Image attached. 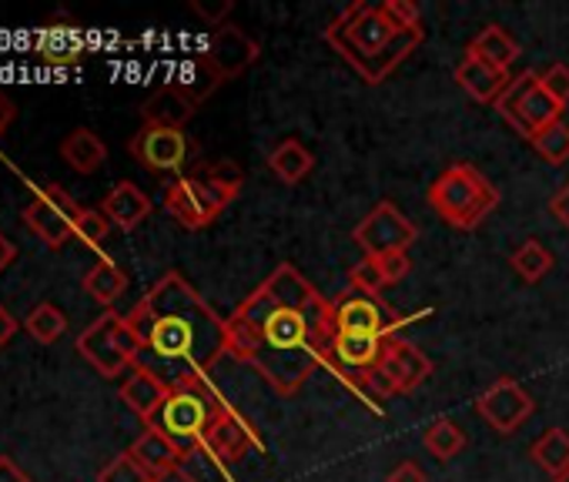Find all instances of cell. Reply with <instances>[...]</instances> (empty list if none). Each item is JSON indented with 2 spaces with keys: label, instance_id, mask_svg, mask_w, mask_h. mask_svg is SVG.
Listing matches in <instances>:
<instances>
[{
  "label": "cell",
  "instance_id": "74e56055",
  "mask_svg": "<svg viewBox=\"0 0 569 482\" xmlns=\"http://www.w3.org/2000/svg\"><path fill=\"white\" fill-rule=\"evenodd\" d=\"M539 88H542L559 108H566V104H569V64H562V61L549 64V68L542 71V78H539Z\"/></svg>",
  "mask_w": 569,
  "mask_h": 482
},
{
  "label": "cell",
  "instance_id": "44dd1931",
  "mask_svg": "<svg viewBox=\"0 0 569 482\" xmlns=\"http://www.w3.org/2000/svg\"><path fill=\"white\" fill-rule=\"evenodd\" d=\"M456 84L479 104H496V98L502 94V88L509 84V74L482 64L472 54H462V61L456 64Z\"/></svg>",
  "mask_w": 569,
  "mask_h": 482
},
{
  "label": "cell",
  "instance_id": "cb8c5ba5",
  "mask_svg": "<svg viewBox=\"0 0 569 482\" xmlns=\"http://www.w3.org/2000/svg\"><path fill=\"white\" fill-rule=\"evenodd\" d=\"M61 158L78 171V174H94L108 161V144L101 141L98 131L91 128H74L61 141Z\"/></svg>",
  "mask_w": 569,
  "mask_h": 482
},
{
  "label": "cell",
  "instance_id": "9c48e42d",
  "mask_svg": "<svg viewBox=\"0 0 569 482\" xmlns=\"http://www.w3.org/2000/svg\"><path fill=\"white\" fill-rule=\"evenodd\" d=\"M352 241L366 255H389V252H409L419 241V224L406 218L392 201H379L356 228Z\"/></svg>",
  "mask_w": 569,
  "mask_h": 482
},
{
  "label": "cell",
  "instance_id": "4316f807",
  "mask_svg": "<svg viewBox=\"0 0 569 482\" xmlns=\"http://www.w3.org/2000/svg\"><path fill=\"white\" fill-rule=\"evenodd\" d=\"M466 442H469V439H466L462 425L452 422L449 415L432 419V422L426 425V432H422L426 452H429L432 459H439V462H452V459L466 449Z\"/></svg>",
  "mask_w": 569,
  "mask_h": 482
},
{
  "label": "cell",
  "instance_id": "9a60e30c",
  "mask_svg": "<svg viewBox=\"0 0 569 482\" xmlns=\"http://www.w3.org/2000/svg\"><path fill=\"white\" fill-rule=\"evenodd\" d=\"M118 322H121V315H118L114 309H108L104 315H98V319L78 335V352H81V359H84L98 375H104V379H118V375H124V372L134 369V365L124 359V352L118 349V339H114Z\"/></svg>",
  "mask_w": 569,
  "mask_h": 482
},
{
  "label": "cell",
  "instance_id": "7a4b0ae2",
  "mask_svg": "<svg viewBox=\"0 0 569 482\" xmlns=\"http://www.w3.org/2000/svg\"><path fill=\"white\" fill-rule=\"evenodd\" d=\"M124 319L141 339L138 365L151 369L168 389L211 379L228 355L224 319L181 272H164Z\"/></svg>",
  "mask_w": 569,
  "mask_h": 482
},
{
  "label": "cell",
  "instance_id": "f546056e",
  "mask_svg": "<svg viewBox=\"0 0 569 482\" xmlns=\"http://www.w3.org/2000/svg\"><path fill=\"white\" fill-rule=\"evenodd\" d=\"M171 84H178L194 104H201V101H208L218 88H221V81L214 78V71L201 61V54H194L191 61H184L181 68H178V74H174V81Z\"/></svg>",
  "mask_w": 569,
  "mask_h": 482
},
{
  "label": "cell",
  "instance_id": "bcb514c9",
  "mask_svg": "<svg viewBox=\"0 0 569 482\" xmlns=\"http://www.w3.org/2000/svg\"><path fill=\"white\" fill-rule=\"evenodd\" d=\"M14 118H18V104L0 91V138H4V131L14 124Z\"/></svg>",
  "mask_w": 569,
  "mask_h": 482
},
{
  "label": "cell",
  "instance_id": "b9f144b4",
  "mask_svg": "<svg viewBox=\"0 0 569 482\" xmlns=\"http://www.w3.org/2000/svg\"><path fill=\"white\" fill-rule=\"evenodd\" d=\"M549 214L569 231V181L559 184V188L552 191V198H549Z\"/></svg>",
  "mask_w": 569,
  "mask_h": 482
},
{
  "label": "cell",
  "instance_id": "5b68a950",
  "mask_svg": "<svg viewBox=\"0 0 569 482\" xmlns=\"http://www.w3.org/2000/svg\"><path fill=\"white\" fill-rule=\"evenodd\" d=\"M228 399L211 385V379H201V382H184V385H174L161 405V412L148 422L154 429H161L188 459L194 452H201V442H204V432L211 425V419L218 415V409L224 405Z\"/></svg>",
  "mask_w": 569,
  "mask_h": 482
},
{
  "label": "cell",
  "instance_id": "1f68e13d",
  "mask_svg": "<svg viewBox=\"0 0 569 482\" xmlns=\"http://www.w3.org/2000/svg\"><path fill=\"white\" fill-rule=\"evenodd\" d=\"M24 329L31 332L34 342L54 345V342L68 332V315H64L54 302H41V305H34L31 315L24 319Z\"/></svg>",
  "mask_w": 569,
  "mask_h": 482
},
{
  "label": "cell",
  "instance_id": "3957f363",
  "mask_svg": "<svg viewBox=\"0 0 569 482\" xmlns=\"http://www.w3.org/2000/svg\"><path fill=\"white\" fill-rule=\"evenodd\" d=\"M322 41L369 84H382L392 78L426 41V31H399L382 4L369 0H352V4L322 31Z\"/></svg>",
  "mask_w": 569,
  "mask_h": 482
},
{
  "label": "cell",
  "instance_id": "d6a6232c",
  "mask_svg": "<svg viewBox=\"0 0 569 482\" xmlns=\"http://www.w3.org/2000/svg\"><path fill=\"white\" fill-rule=\"evenodd\" d=\"M201 178H204L221 198H228V201H234V198L241 194V188H244V168H241L238 161H231V158H221V161L204 164V168H201Z\"/></svg>",
  "mask_w": 569,
  "mask_h": 482
},
{
  "label": "cell",
  "instance_id": "ba28073f",
  "mask_svg": "<svg viewBox=\"0 0 569 482\" xmlns=\"http://www.w3.org/2000/svg\"><path fill=\"white\" fill-rule=\"evenodd\" d=\"M81 204L64 191V184H48L41 188L28 208H24V224L44 241L48 249H64L68 241L74 238V224L81 218Z\"/></svg>",
  "mask_w": 569,
  "mask_h": 482
},
{
  "label": "cell",
  "instance_id": "e575fe53",
  "mask_svg": "<svg viewBox=\"0 0 569 482\" xmlns=\"http://www.w3.org/2000/svg\"><path fill=\"white\" fill-rule=\"evenodd\" d=\"M108 234H111V221H108V214H104L101 208H84V211H81V218H78V224H74V238L81 241V245H88V249H101L104 241H108Z\"/></svg>",
  "mask_w": 569,
  "mask_h": 482
},
{
  "label": "cell",
  "instance_id": "8992f818",
  "mask_svg": "<svg viewBox=\"0 0 569 482\" xmlns=\"http://www.w3.org/2000/svg\"><path fill=\"white\" fill-rule=\"evenodd\" d=\"M128 154L151 174H181L198 154V144L188 131L141 124L128 141Z\"/></svg>",
  "mask_w": 569,
  "mask_h": 482
},
{
  "label": "cell",
  "instance_id": "7402d4cb",
  "mask_svg": "<svg viewBox=\"0 0 569 482\" xmlns=\"http://www.w3.org/2000/svg\"><path fill=\"white\" fill-rule=\"evenodd\" d=\"M466 54H472V58H479L482 64H489V68L502 71V74H509V68H512L516 58H519V41H516L502 24H486V28L466 44Z\"/></svg>",
  "mask_w": 569,
  "mask_h": 482
},
{
  "label": "cell",
  "instance_id": "7dc6e473",
  "mask_svg": "<svg viewBox=\"0 0 569 482\" xmlns=\"http://www.w3.org/2000/svg\"><path fill=\"white\" fill-rule=\"evenodd\" d=\"M18 259V249H14V241L0 231V275H4L8 269H11V262Z\"/></svg>",
  "mask_w": 569,
  "mask_h": 482
},
{
  "label": "cell",
  "instance_id": "4dcf8cb0",
  "mask_svg": "<svg viewBox=\"0 0 569 482\" xmlns=\"http://www.w3.org/2000/svg\"><path fill=\"white\" fill-rule=\"evenodd\" d=\"M539 71H519V74H512L509 78V84L502 88V94L496 98V111H499V118L516 131V121H519V108H522V101H526V94L532 91V88H539Z\"/></svg>",
  "mask_w": 569,
  "mask_h": 482
},
{
  "label": "cell",
  "instance_id": "d590c367",
  "mask_svg": "<svg viewBox=\"0 0 569 482\" xmlns=\"http://www.w3.org/2000/svg\"><path fill=\"white\" fill-rule=\"evenodd\" d=\"M349 289L366 292V295H379L382 289H389L386 279H382V272H379V262H376L372 255H362V259L349 269Z\"/></svg>",
  "mask_w": 569,
  "mask_h": 482
},
{
  "label": "cell",
  "instance_id": "f6af8a7d",
  "mask_svg": "<svg viewBox=\"0 0 569 482\" xmlns=\"http://www.w3.org/2000/svg\"><path fill=\"white\" fill-rule=\"evenodd\" d=\"M18 335V319L8 312V305H0V349Z\"/></svg>",
  "mask_w": 569,
  "mask_h": 482
},
{
  "label": "cell",
  "instance_id": "277c9868",
  "mask_svg": "<svg viewBox=\"0 0 569 482\" xmlns=\"http://www.w3.org/2000/svg\"><path fill=\"white\" fill-rule=\"evenodd\" d=\"M429 208L459 231H476L496 208H499V188L469 161L449 164L426 194Z\"/></svg>",
  "mask_w": 569,
  "mask_h": 482
},
{
  "label": "cell",
  "instance_id": "5bb4252c",
  "mask_svg": "<svg viewBox=\"0 0 569 482\" xmlns=\"http://www.w3.org/2000/svg\"><path fill=\"white\" fill-rule=\"evenodd\" d=\"M34 54L48 64V68H74L88 58V34L84 28L68 18L64 11H58L54 18H48L38 34H34Z\"/></svg>",
  "mask_w": 569,
  "mask_h": 482
},
{
  "label": "cell",
  "instance_id": "ac0fdd59",
  "mask_svg": "<svg viewBox=\"0 0 569 482\" xmlns=\"http://www.w3.org/2000/svg\"><path fill=\"white\" fill-rule=\"evenodd\" d=\"M198 104L178 88V84H161L144 104H141V121L151 124V128H178L184 131V124L194 118Z\"/></svg>",
  "mask_w": 569,
  "mask_h": 482
},
{
  "label": "cell",
  "instance_id": "30bf717a",
  "mask_svg": "<svg viewBox=\"0 0 569 482\" xmlns=\"http://www.w3.org/2000/svg\"><path fill=\"white\" fill-rule=\"evenodd\" d=\"M231 201L221 198L201 174H181L164 188V208L168 214L188 228V231H201L211 221H218V214L228 208Z\"/></svg>",
  "mask_w": 569,
  "mask_h": 482
},
{
  "label": "cell",
  "instance_id": "60d3db41",
  "mask_svg": "<svg viewBox=\"0 0 569 482\" xmlns=\"http://www.w3.org/2000/svg\"><path fill=\"white\" fill-rule=\"evenodd\" d=\"M379 262V272L386 279V285H399L409 272H412V259L409 252H389V255H372Z\"/></svg>",
  "mask_w": 569,
  "mask_h": 482
},
{
  "label": "cell",
  "instance_id": "f1b7e54d",
  "mask_svg": "<svg viewBox=\"0 0 569 482\" xmlns=\"http://www.w3.org/2000/svg\"><path fill=\"white\" fill-rule=\"evenodd\" d=\"M529 455H532V462H536L542 472H549L552 479L562 475V472L569 469V432L559 429V425L546 429V432L532 442Z\"/></svg>",
  "mask_w": 569,
  "mask_h": 482
},
{
  "label": "cell",
  "instance_id": "4fadbf2b",
  "mask_svg": "<svg viewBox=\"0 0 569 482\" xmlns=\"http://www.w3.org/2000/svg\"><path fill=\"white\" fill-rule=\"evenodd\" d=\"M536 412V402L532 395L509 375L496 379L479 399H476V415L499 435H509L516 432L529 415Z\"/></svg>",
  "mask_w": 569,
  "mask_h": 482
},
{
  "label": "cell",
  "instance_id": "7bdbcfd3",
  "mask_svg": "<svg viewBox=\"0 0 569 482\" xmlns=\"http://www.w3.org/2000/svg\"><path fill=\"white\" fill-rule=\"evenodd\" d=\"M386 482H429V475L422 472L419 462L406 459V462H399V465L386 475Z\"/></svg>",
  "mask_w": 569,
  "mask_h": 482
},
{
  "label": "cell",
  "instance_id": "8fae6325",
  "mask_svg": "<svg viewBox=\"0 0 569 482\" xmlns=\"http://www.w3.org/2000/svg\"><path fill=\"white\" fill-rule=\"evenodd\" d=\"M261 445H264L261 442V429L244 412H238L231 402H224L218 409V415L211 419L208 432H204L201 452L211 455L214 462H238L248 452H258Z\"/></svg>",
  "mask_w": 569,
  "mask_h": 482
},
{
  "label": "cell",
  "instance_id": "ee69618b",
  "mask_svg": "<svg viewBox=\"0 0 569 482\" xmlns=\"http://www.w3.org/2000/svg\"><path fill=\"white\" fill-rule=\"evenodd\" d=\"M0 482H31V475L11 455H0Z\"/></svg>",
  "mask_w": 569,
  "mask_h": 482
},
{
  "label": "cell",
  "instance_id": "e0dca14e",
  "mask_svg": "<svg viewBox=\"0 0 569 482\" xmlns=\"http://www.w3.org/2000/svg\"><path fill=\"white\" fill-rule=\"evenodd\" d=\"M168 382H161L151 369H144V365H134L128 375H124V382H121V402L148 425L158 412H161V405H164V399H168Z\"/></svg>",
  "mask_w": 569,
  "mask_h": 482
},
{
  "label": "cell",
  "instance_id": "2e32d148",
  "mask_svg": "<svg viewBox=\"0 0 569 482\" xmlns=\"http://www.w3.org/2000/svg\"><path fill=\"white\" fill-rule=\"evenodd\" d=\"M379 365L392 379L396 392H416L436 372L432 359L419 345H412L409 339H402V335H396V339L386 342V352H382V362Z\"/></svg>",
  "mask_w": 569,
  "mask_h": 482
},
{
  "label": "cell",
  "instance_id": "c3c4849f",
  "mask_svg": "<svg viewBox=\"0 0 569 482\" xmlns=\"http://www.w3.org/2000/svg\"><path fill=\"white\" fill-rule=\"evenodd\" d=\"M151 482H198L184 465H174V469H168V472H161L158 479H151Z\"/></svg>",
  "mask_w": 569,
  "mask_h": 482
},
{
  "label": "cell",
  "instance_id": "f35d334b",
  "mask_svg": "<svg viewBox=\"0 0 569 482\" xmlns=\"http://www.w3.org/2000/svg\"><path fill=\"white\" fill-rule=\"evenodd\" d=\"M188 11H191L194 18H201L211 31H218L221 24H228L234 4H231V0H191Z\"/></svg>",
  "mask_w": 569,
  "mask_h": 482
},
{
  "label": "cell",
  "instance_id": "d6986e66",
  "mask_svg": "<svg viewBox=\"0 0 569 482\" xmlns=\"http://www.w3.org/2000/svg\"><path fill=\"white\" fill-rule=\"evenodd\" d=\"M151 198L134 184V181H118L104 201H101V211L108 214V221L121 231H134L148 214H151Z\"/></svg>",
  "mask_w": 569,
  "mask_h": 482
},
{
  "label": "cell",
  "instance_id": "484cf974",
  "mask_svg": "<svg viewBox=\"0 0 569 482\" xmlns=\"http://www.w3.org/2000/svg\"><path fill=\"white\" fill-rule=\"evenodd\" d=\"M562 111H566V108H559V104H556L542 88H532V91L526 94L522 108H519L516 134H519V138H526V141H532L542 128H549V124L562 121Z\"/></svg>",
  "mask_w": 569,
  "mask_h": 482
},
{
  "label": "cell",
  "instance_id": "ffe728a7",
  "mask_svg": "<svg viewBox=\"0 0 569 482\" xmlns=\"http://www.w3.org/2000/svg\"><path fill=\"white\" fill-rule=\"evenodd\" d=\"M131 459L151 475V479H158L161 472H168V469H174V465H181L188 455L161 432V429H154V425H144V432L131 442Z\"/></svg>",
  "mask_w": 569,
  "mask_h": 482
},
{
  "label": "cell",
  "instance_id": "836d02e7",
  "mask_svg": "<svg viewBox=\"0 0 569 482\" xmlns=\"http://www.w3.org/2000/svg\"><path fill=\"white\" fill-rule=\"evenodd\" d=\"M529 144H532V151H536L546 164L559 168V164L569 161V124H566V121H556V124L542 128Z\"/></svg>",
  "mask_w": 569,
  "mask_h": 482
},
{
  "label": "cell",
  "instance_id": "603a6c76",
  "mask_svg": "<svg viewBox=\"0 0 569 482\" xmlns=\"http://www.w3.org/2000/svg\"><path fill=\"white\" fill-rule=\"evenodd\" d=\"M316 168V154L299 141V138H284L268 151V171L281 181V184H299L312 174Z\"/></svg>",
  "mask_w": 569,
  "mask_h": 482
},
{
  "label": "cell",
  "instance_id": "83f0119b",
  "mask_svg": "<svg viewBox=\"0 0 569 482\" xmlns=\"http://www.w3.org/2000/svg\"><path fill=\"white\" fill-rule=\"evenodd\" d=\"M509 265H512V272H516L522 282L536 285V282H542V279L552 272L556 259H552V252L542 245L539 238H526V241H519V249L509 255Z\"/></svg>",
  "mask_w": 569,
  "mask_h": 482
},
{
  "label": "cell",
  "instance_id": "ab89813d",
  "mask_svg": "<svg viewBox=\"0 0 569 482\" xmlns=\"http://www.w3.org/2000/svg\"><path fill=\"white\" fill-rule=\"evenodd\" d=\"M382 11L392 18V24L399 31H416L422 28V8L416 4V0H386Z\"/></svg>",
  "mask_w": 569,
  "mask_h": 482
},
{
  "label": "cell",
  "instance_id": "7c38bea8",
  "mask_svg": "<svg viewBox=\"0 0 569 482\" xmlns=\"http://www.w3.org/2000/svg\"><path fill=\"white\" fill-rule=\"evenodd\" d=\"M258 58H261V44L251 34H244L238 24H221L218 31H211L201 51V61L214 71L221 84L241 78L248 68L258 64Z\"/></svg>",
  "mask_w": 569,
  "mask_h": 482
},
{
  "label": "cell",
  "instance_id": "8d00e7d4",
  "mask_svg": "<svg viewBox=\"0 0 569 482\" xmlns=\"http://www.w3.org/2000/svg\"><path fill=\"white\" fill-rule=\"evenodd\" d=\"M98 482H151V475L131 459V452H121V455H114L111 462L101 465Z\"/></svg>",
  "mask_w": 569,
  "mask_h": 482
},
{
  "label": "cell",
  "instance_id": "d4e9b609",
  "mask_svg": "<svg viewBox=\"0 0 569 482\" xmlns=\"http://www.w3.org/2000/svg\"><path fill=\"white\" fill-rule=\"evenodd\" d=\"M81 289H84L98 305L111 309V305L128 292V272H124L118 262H111V259H98V262L84 272Z\"/></svg>",
  "mask_w": 569,
  "mask_h": 482
},
{
  "label": "cell",
  "instance_id": "52a82bcc",
  "mask_svg": "<svg viewBox=\"0 0 569 482\" xmlns=\"http://www.w3.org/2000/svg\"><path fill=\"white\" fill-rule=\"evenodd\" d=\"M332 329L336 332H349V335H369V339H396L402 329V315L386 305L379 295H366V292H342L332 302Z\"/></svg>",
  "mask_w": 569,
  "mask_h": 482
},
{
  "label": "cell",
  "instance_id": "6da1fadb",
  "mask_svg": "<svg viewBox=\"0 0 569 482\" xmlns=\"http://www.w3.org/2000/svg\"><path fill=\"white\" fill-rule=\"evenodd\" d=\"M228 355L251 365L278 395H296L329 359L332 302L289 262L224 319Z\"/></svg>",
  "mask_w": 569,
  "mask_h": 482
},
{
  "label": "cell",
  "instance_id": "681fc988",
  "mask_svg": "<svg viewBox=\"0 0 569 482\" xmlns=\"http://www.w3.org/2000/svg\"><path fill=\"white\" fill-rule=\"evenodd\" d=\"M552 482H569V469H566V472H562V475H556V479H552Z\"/></svg>",
  "mask_w": 569,
  "mask_h": 482
}]
</instances>
